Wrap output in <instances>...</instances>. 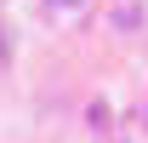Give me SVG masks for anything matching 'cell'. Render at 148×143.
Instances as JSON below:
<instances>
[{"label": "cell", "instance_id": "6da1fadb", "mask_svg": "<svg viewBox=\"0 0 148 143\" xmlns=\"http://www.w3.org/2000/svg\"><path fill=\"white\" fill-rule=\"evenodd\" d=\"M51 6H80V0H51Z\"/></svg>", "mask_w": 148, "mask_h": 143}]
</instances>
